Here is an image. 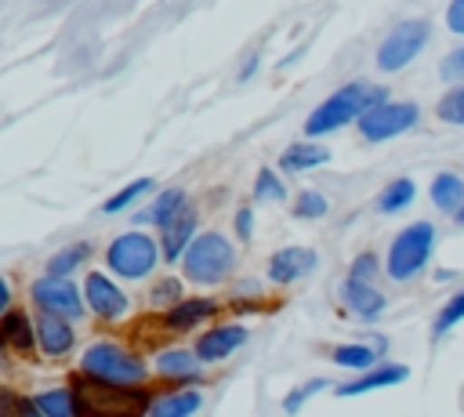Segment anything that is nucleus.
Returning a JSON list of instances; mask_svg holds the SVG:
<instances>
[{
    "mask_svg": "<svg viewBox=\"0 0 464 417\" xmlns=\"http://www.w3.org/2000/svg\"><path fill=\"white\" fill-rule=\"evenodd\" d=\"M439 80L450 87V83H464V44H457L453 51L442 54L439 62Z\"/></svg>",
    "mask_w": 464,
    "mask_h": 417,
    "instance_id": "nucleus-35",
    "label": "nucleus"
},
{
    "mask_svg": "<svg viewBox=\"0 0 464 417\" xmlns=\"http://www.w3.org/2000/svg\"><path fill=\"white\" fill-rule=\"evenodd\" d=\"M413 199H417V185H413V178H392L381 192H377V214H402V210H410L413 207Z\"/></svg>",
    "mask_w": 464,
    "mask_h": 417,
    "instance_id": "nucleus-24",
    "label": "nucleus"
},
{
    "mask_svg": "<svg viewBox=\"0 0 464 417\" xmlns=\"http://www.w3.org/2000/svg\"><path fill=\"white\" fill-rule=\"evenodd\" d=\"M453 221H457V225H460V228H464V207H460V210H457V218H453Z\"/></svg>",
    "mask_w": 464,
    "mask_h": 417,
    "instance_id": "nucleus-42",
    "label": "nucleus"
},
{
    "mask_svg": "<svg viewBox=\"0 0 464 417\" xmlns=\"http://www.w3.org/2000/svg\"><path fill=\"white\" fill-rule=\"evenodd\" d=\"M149 301H152V305H167V308H174V305L181 301V279H178V276H163V279L149 290Z\"/></svg>",
    "mask_w": 464,
    "mask_h": 417,
    "instance_id": "nucleus-36",
    "label": "nucleus"
},
{
    "mask_svg": "<svg viewBox=\"0 0 464 417\" xmlns=\"http://www.w3.org/2000/svg\"><path fill=\"white\" fill-rule=\"evenodd\" d=\"M417 123H420V105L417 102H410V98H388L377 109H370L355 127H359V138L362 141L381 145V141H392V138L410 134Z\"/></svg>",
    "mask_w": 464,
    "mask_h": 417,
    "instance_id": "nucleus-8",
    "label": "nucleus"
},
{
    "mask_svg": "<svg viewBox=\"0 0 464 417\" xmlns=\"http://www.w3.org/2000/svg\"><path fill=\"white\" fill-rule=\"evenodd\" d=\"M341 305H344L355 319H362V323H373V319H381V315L388 312L384 290H381L377 283H359V279H344V283H341Z\"/></svg>",
    "mask_w": 464,
    "mask_h": 417,
    "instance_id": "nucleus-14",
    "label": "nucleus"
},
{
    "mask_svg": "<svg viewBox=\"0 0 464 417\" xmlns=\"http://www.w3.org/2000/svg\"><path fill=\"white\" fill-rule=\"evenodd\" d=\"M160 257H163L160 239H152V236L141 232V228H130V232L116 236V239L109 243V250H105V265H109L116 276H123V279H145V276L156 268Z\"/></svg>",
    "mask_w": 464,
    "mask_h": 417,
    "instance_id": "nucleus-7",
    "label": "nucleus"
},
{
    "mask_svg": "<svg viewBox=\"0 0 464 417\" xmlns=\"http://www.w3.org/2000/svg\"><path fill=\"white\" fill-rule=\"evenodd\" d=\"M254 199L257 203H283L286 199V185L279 181V170L272 167H261L257 178H254Z\"/></svg>",
    "mask_w": 464,
    "mask_h": 417,
    "instance_id": "nucleus-31",
    "label": "nucleus"
},
{
    "mask_svg": "<svg viewBox=\"0 0 464 417\" xmlns=\"http://www.w3.org/2000/svg\"><path fill=\"white\" fill-rule=\"evenodd\" d=\"M199 355L188 348H163L156 355V373L167 381H196L199 377Z\"/></svg>",
    "mask_w": 464,
    "mask_h": 417,
    "instance_id": "nucleus-21",
    "label": "nucleus"
},
{
    "mask_svg": "<svg viewBox=\"0 0 464 417\" xmlns=\"http://www.w3.org/2000/svg\"><path fill=\"white\" fill-rule=\"evenodd\" d=\"M435 243H439L435 221L417 218V221L402 225L392 236L388 250H384V279H392V283H413V279H420L424 268L431 265Z\"/></svg>",
    "mask_w": 464,
    "mask_h": 417,
    "instance_id": "nucleus-2",
    "label": "nucleus"
},
{
    "mask_svg": "<svg viewBox=\"0 0 464 417\" xmlns=\"http://www.w3.org/2000/svg\"><path fill=\"white\" fill-rule=\"evenodd\" d=\"M145 192H152V178H134L130 185H123L120 192H112L105 203H102V214H120V210H127V207H134Z\"/></svg>",
    "mask_w": 464,
    "mask_h": 417,
    "instance_id": "nucleus-29",
    "label": "nucleus"
},
{
    "mask_svg": "<svg viewBox=\"0 0 464 417\" xmlns=\"http://www.w3.org/2000/svg\"><path fill=\"white\" fill-rule=\"evenodd\" d=\"M377 276H384V261L373 254V250H359L348 265V276L344 279H359V283H377Z\"/></svg>",
    "mask_w": 464,
    "mask_h": 417,
    "instance_id": "nucleus-33",
    "label": "nucleus"
},
{
    "mask_svg": "<svg viewBox=\"0 0 464 417\" xmlns=\"http://www.w3.org/2000/svg\"><path fill=\"white\" fill-rule=\"evenodd\" d=\"M232 225H236V239H250L254 236V207H239Z\"/></svg>",
    "mask_w": 464,
    "mask_h": 417,
    "instance_id": "nucleus-38",
    "label": "nucleus"
},
{
    "mask_svg": "<svg viewBox=\"0 0 464 417\" xmlns=\"http://www.w3.org/2000/svg\"><path fill=\"white\" fill-rule=\"evenodd\" d=\"M442 18H446V29H450L453 36H464V0H450Z\"/></svg>",
    "mask_w": 464,
    "mask_h": 417,
    "instance_id": "nucleus-37",
    "label": "nucleus"
},
{
    "mask_svg": "<svg viewBox=\"0 0 464 417\" xmlns=\"http://www.w3.org/2000/svg\"><path fill=\"white\" fill-rule=\"evenodd\" d=\"M214 312H218V305H214L210 297H181L174 308H167L163 326H167V330H192V326H199L203 319H210Z\"/></svg>",
    "mask_w": 464,
    "mask_h": 417,
    "instance_id": "nucleus-20",
    "label": "nucleus"
},
{
    "mask_svg": "<svg viewBox=\"0 0 464 417\" xmlns=\"http://www.w3.org/2000/svg\"><path fill=\"white\" fill-rule=\"evenodd\" d=\"M36 410L44 417H80V399H76V388H51V392H40L33 395Z\"/></svg>",
    "mask_w": 464,
    "mask_h": 417,
    "instance_id": "nucleus-26",
    "label": "nucleus"
},
{
    "mask_svg": "<svg viewBox=\"0 0 464 417\" xmlns=\"http://www.w3.org/2000/svg\"><path fill=\"white\" fill-rule=\"evenodd\" d=\"M83 301L98 319H120L127 312V294L116 286V279H109L105 272H87L83 279Z\"/></svg>",
    "mask_w": 464,
    "mask_h": 417,
    "instance_id": "nucleus-12",
    "label": "nucleus"
},
{
    "mask_svg": "<svg viewBox=\"0 0 464 417\" xmlns=\"http://www.w3.org/2000/svg\"><path fill=\"white\" fill-rule=\"evenodd\" d=\"M330 156H334V152H330L323 141L304 138V141H294V145L283 149V156H279V170H286V174H304V170L326 167Z\"/></svg>",
    "mask_w": 464,
    "mask_h": 417,
    "instance_id": "nucleus-18",
    "label": "nucleus"
},
{
    "mask_svg": "<svg viewBox=\"0 0 464 417\" xmlns=\"http://www.w3.org/2000/svg\"><path fill=\"white\" fill-rule=\"evenodd\" d=\"M428 40H431V22L420 15V18H402V22H395L384 36H381V44H377V54H373V62H377V69L381 73H402L406 65H413L417 58H420V51L428 47Z\"/></svg>",
    "mask_w": 464,
    "mask_h": 417,
    "instance_id": "nucleus-6",
    "label": "nucleus"
},
{
    "mask_svg": "<svg viewBox=\"0 0 464 417\" xmlns=\"http://www.w3.org/2000/svg\"><path fill=\"white\" fill-rule=\"evenodd\" d=\"M457 323H464V290L450 294L442 301V308L435 312V319H431V341H442Z\"/></svg>",
    "mask_w": 464,
    "mask_h": 417,
    "instance_id": "nucleus-27",
    "label": "nucleus"
},
{
    "mask_svg": "<svg viewBox=\"0 0 464 417\" xmlns=\"http://www.w3.org/2000/svg\"><path fill=\"white\" fill-rule=\"evenodd\" d=\"M330 363H334V366H341V370L362 373V370L377 366V363H381V355H377V348H373L370 341H348V344H334Z\"/></svg>",
    "mask_w": 464,
    "mask_h": 417,
    "instance_id": "nucleus-23",
    "label": "nucleus"
},
{
    "mask_svg": "<svg viewBox=\"0 0 464 417\" xmlns=\"http://www.w3.org/2000/svg\"><path fill=\"white\" fill-rule=\"evenodd\" d=\"M392 91L381 87V83H370V80H352L344 87H337L334 94H326L304 120V138H326V134H337L344 131L348 123H359L370 109H377L381 102H388Z\"/></svg>",
    "mask_w": 464,
    "mask_h": 417,
    "instance_id": "nucleus-1",
    "label": "nucleus"
},
{
    "mask_svg": "<svg viewBox=\"0 0 464 417\" xmlns=\"http://www.w3.org/2000/svg\"><path fill=\"white\" fill-rule=\"evenodd\" d=\"M435 116H439V123H446V127H464V83H450V87L439 94Z\"/></svg>",
    "mask_w": 464,
    "mask_h": 417,
    "instance_id": "nucleus-28",
    "label": "nucleus"
},
{
    "mask_svg": "<svg viewBox=\"0 0 464 417\" xmlns=\"http://www.w3.org/2000/svg\"><path fill=\"white\" fill-rule=\"evenodd\" d=\"M196 225H199V218H196V210H192V207H185L174 221H167V225H163L160 247H163V261H167V265H174V261H181V257H185V250H188V247H192V239L199 236V232H196Z\"/></svg>",
    "mask_w": 464,
    "mask_h": 417,
    "instance_id": "nucleus-16",
    "label": "nucleus"
},
{
    "mask_svg": "<svg viewBox=\"0 0 464 417\" xmlns=\"http://www.w3.org/2000/svg\"><path fill=\"white\" fill-rule=\"evenodd\" d=\"M185 207H188V199H185V192H181V189H163V192L149 203V210H145V214H138V221H141V225H149V221H152V225H160V228H163V225H167V221H174Z\"/></svg>",
    "mask_w": 464,
    "mask_h": 417,
    "instance_id": "nucleus-25",
    "label": "nucleus"
},
{
    "mask_svg": "<svg viewBox=\"0 0 464 417\" xmlns=\"http://www.w3.org/2000/svg\"><path fill=\"white\" fill-rule=\"evenodd\" d=\"M14 413H18V399L0 395V417H14Z\"/></svg>",
    "mask_w": 464,
    "mask_h": 417,
    "instance_id": "nucleus-40",
    "label": "nucleus"
},
{
    "mask_svg": "<svg viewBox=\"0 0 464 417\" xmlns=\"http://www.w3.org/2000/svg\"><path fill=\"white\" fill-rule=\"evenodd\" d=\"M33 305L47 315H62V319H80L87 301L83 290H76V283L69 276H44L33 283Z\"/></svg>",
    "mask_w": 464,
    "mask_h": 417,
    "instance_id": "nucleus-9",
    "label": "nucleus"
},
{
    "mask_svg": "<svg viewBox=\"0 0 464 417\" xmlns=\"http://www.w3.org/2000/svg\"><path fill=\"white\" fill-rule=\"evenodd\" d=\"M315 268H319V254H315V247H301V243L279 247V250L268 257V279H272L276 286L301 283V279L312 276Z\"/></svg>",
    "mask_w": 464,
    "mask_h": 417,
    "instance_id": "nucleus-11",
    "label": "nucleus"
},
{
    "mask_svg": "<svg viewBox=\"0 0 464 417\" xmlns=\"http://www.w3.org/2000/svg\"><path fill=\"white\" fill-rule=\"evenodd\" d=\"M402 381H410V366L406 363H395V359H381L377 366L355 373L352 381L334 384V395L337 399H355V395H370V392H381V388H395Z\"/></svg>",
    "mask_w": 464,
    "mask_h": 417,
    "instance_id": "nucleus-10",
    "label": "nucleus"
},
{
    "mask_svg": "<svg viewBox=\"0 0 464 417\" xmlns=\"http://www.w3.org/2000/svg\"><path fill=\"white\" fill-rule=\"evenodd\" d=\"M246 341H250V330H246L243 323H221V326L203 330L192 352L199 355V363H221V359H228L236 348H243Z\"/></svg>",
    "mask_w": 464,
    "mask_h": 417,
    "instance_id": "nucleus-13",
    "label": "nucleus"
},
{
    "mask_svg": "<svg viewBox=\"0 0 464 417\" xmlns=\"http://www.w3.org/2000/svg\"><path fill=\"white\" fill-rule=\"evenodd\" d=\"M366 341H370V344H373V348H377V355H388V348H392V341H388V337H384V334H370V337H366Z\"/></svg>",
    "mask_w": 464,
    "mask_h": 417,
    "instance_id": "nucleus-39",
    "label": "nucleus"
},
{
    "mask_svg": "<svg viewBox=\"0 0 464 417\" xmlns=\"http://www.w3.org/2000/svg\"><path fill=\"white\" fill-rule=\"evenodd\" d=\"M181 265H185V276L192 283L214 286V283H225L232 276V268H236V247L221 232H199L192 239V247L185 250Z\"/></svg>",
    "mask_w": 464,
    "mask_h": 417,
    "instance_id": "nucleus-4",
    "label": "nucleus"
},
{
    "mask_svg": "<svg viewBox=\"0 0 464 417\" xmlns=\"http://www.w3.org/2000/svg\"><path fill=\"white\" fill-rule=\"evenodd\" d=\"M91 257V247L87 243H72V247H62L51 261H47V276H69L72 268H80L83 261Z\"/></svg>",
    "mask_w": 464,
    "mask_h": 417,
    "instance_id": "nucleus-32",
    "label": "nucleus"
},
{
    "mask_svg": "<svg viewBox=\"0 0 464 417\" xmlns=\"http://www.w3.org/2000/svg\"><path fill=\"white\" fill-rule=\"evenodd\" d=\"M72 388L80 399V417H145L152 402L141 384H109L87 373Z\"/></svg>",
    "mask_w": 464,
    "mask_h": 417,
    "instance_id": "nucleus-3",
    "label": "nucleus"
},
{
    "mask_svg": "<svg viewBox=\"0 0 464 417\" xmlns=\"http://www.w3.org/2000/svg\"><path fill=\"white\" fill-rule=\"evenodd\" d=\"M326 377H312V381H304V384H297V388H290L286 395H283V410L286 413H301L304 410V402L312 399V395H319V392H326Z\"/></svg>",
    "mask_w": 464,
    "mask_h": 417,
    "instance_id": "nucleus-34",
    "label": "nucleus"
},
{
    "mask_svg": "<svg viewBox=\"0 0 464 417\" xmlns=\"http://www.w3.org/2000/svg\"><path fill=\"white\" fill-rule=\"evenodd\" d=\"M7 305H11V283L0 276V315L7 312Z\"/></svg>",
    "mask_w": 464,
    "mask_h": 417,
    "instance_id": "nucleus-41",
    "label": "nucleus"
},
{
    "mask_svg": "<svg viewBox=\"0 0 464 417\" xmlns=\"http://www.w3.org/2000/svg\"><path fill=\"white\" fill-rule=\"evenodd\" d=\"M36 344H40V352H44V355H51V359L69 355V352H72V344H76L72 319H62V315H47V312H40V319H36Z\"/></svg>",
    "mask_w": 464,
    "mask_h": 417,
    "instance_id": "nucleus-15",
    "label": "nucleus"
},
{
    "mask_svg": "<svg viewBox=\"0 0 464 417\" xmlns=\"http://www.w3.org/2000/svg\"><path fill=\"white\" fill-rule=\"evenodd\" d=\"M428 199L439 214L457 218V210L464 207V174L460 170H439L428 181Z\"/></svg>",
    "mask_w": 464,
    "mask_h": 417,
    "instance_id": "nucleus-17",
    "label": "nucleus"
},
{
    "mask_svg": "<svg viewBox=\"0 0 464 417\" xmlns=\"http://www.w3.org/2000/svg\"><path fill=\"white\" fill-rule=\"evenodd\" d=\"M326 210H330V199L319 189H301L294 196V218L297 221H323Z\"/></svg>",
    "mask_w": 464,
    "mask_h": 417,
    "instance_id": "nucleus-30",
    "label": "nucleus"
},
{
    "mask_svg": "<svg viewBox=\"0 0 464 417\" xmlns=\"http://www.w3.org/2000/svg\"><path fill=\"white\" fill-rule=\"evenodd\" d=\"M199 406H203L199 388H178V392H167V395L152 399L145 417H196Z\"/></svg>",
    "mask_w": 464,
    "mask_h": 417,
    "instance_id": "nucleus-19",
    "label": "nucleus"
},
{
    "mask_svg": "<svg viewBox=\"0 0 464 417\" xmlns=\"http://www.w3.org/2000/svg\"><path fill=\"white\" fill-rule=\"evenodd\" d=\"M36 323H29V315L25 312H4L0 315V337H4V344H11L18 355H33V348H36V330H33Z\"/></svg>",
    "mask_w": 464,
    "mask_h": 417,
    "instance_id": "nucleus-22",
    "label": "nucleus"
},
{
    "mask_svg": "<svg viewBox=\"0 0 464 417\" xmlns=\"http://www.w3.org/2000/svg\"><path fill=\"white\" fill-rule=\"evenodd\" d=\"M80 370L94 381H109V384H141L149 377L145 359H138L130 348L116 344V341H94L83 348L80 355Z\"/></svg>",
    "mask_w": 464,
    "mask_h": 417,
    "instance_id": "nucleus-5",
    "label": "nucleus"
}]
</instances>
